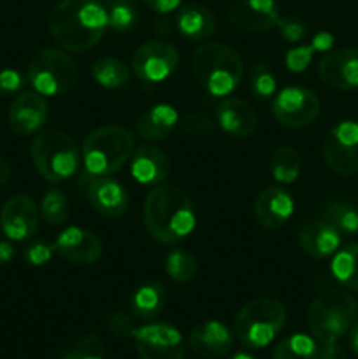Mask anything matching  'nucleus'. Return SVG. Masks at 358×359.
Returning a JSON list of instances; mask_svg holds the SVG:
<instances>
[{"mask_svg":"<svg viewBox=\"0 0 358 359\" xmlns=\"http://www.w3.org/2000/svg\"><path fill=\"white\" fill-rule=\"evenodd\" d=\"M192 70L200 86L213 97H227L241 84L244 65L235 49L221 42H206L192 56Z\"/></svg>","mask_w":358,"mask_h":359,"instance_id":"3","label":"nucleus"},{"mask_svg":"<svg viewBox=\"0 0 358 359\" xmlns=\"http://www.w3.org/2000/svg\"><path fill=\"white\" fill-rule=\"evenodd\" d=\"M48 121V104L44 97L34 91L20 93L9 107V125L20 137L37 133Z\"/></svg>","mask_w":358,"mask_h":359,"instance_id":"16","label":"nucleus"},{"mask_svg":"<svg viewBox=\"0 0 358 359\" xmlns=\"http://www.w3.org/2000/svg\"><path fill=\"white\" fill-rule=\"evenodd\" d=\"M91 76L102 88H107V90H118L130 83L128 67L121 60L111 58V56L97 60L91 67Z\"/></svg>","mask_w":358,"mask_h":359,"instance_id":"29","label":"nucleus"},{"mask_svg":"<svg viewBox=\"0 0 358 359\" xmlns=\"http://www.w3.org/2000/svg\"><path fill=\"white\" fill-rule=\"evenodd\" d=\"M179 65V53L171 42L151 41L140 46L132 56V69L142 83H161Z\"/></svg>","mask_w":358,"mask_h":359,"instance_id":"11","label":"nucleus"},{"mask_svg":"<svg viewBox=\"0 0 358 359\" xmlns=\"http://www.w3.org/2000/svg\"><path fill=\"white\" fill-rule=\"evenodd\" d=\"M276 0H237L230 7L228 20L246 32H267L279 21Z\"/></svg>","mask_w":358,"mask_h":359,"instance_id":"17","label":"nucleus"},{"mask_svg":"<svg viewBox=\"0 0 358 359\" xmlns=\"http://www.w3.org/2000/svg\"><path fill=\"white\" fill-rule=\"evenodd\" d=\"M135 139L126 128L118 125L100 126L84 139L83 158L84 170L90 177L116 174L132 158Z\"/></svg>","mask_w":358,"mask_h":359,"instance_id":"4","label":"nucleus"},{"mask_svg":"<svg viewBox=\"0 0 358 359\" xmlns=\"http://www.w3.org/2000/svg\"><path fill=\"white\" fill-rule=\"evenodd\" d=\"M358 314V304L347 291L329 290L318 294L307 312L309 330L316 342H337L353 326Z\"/></svg>","mask_w":358,"mask_h":359,"instance_id":"5","label":"nucleus"},{"mask_svg":"<svg viewBox=\"0 0 358 359\" xmlns=\"http://www.w3.org/2000/svg\"><path fill=\"white\" fill-rule=\"evenodd\" d=\"M130 172H132V177L139 184H161L168 177V172H171V160L160 147L140 146L133 149Z\"/></svg>","mask_w":358,"mask_h":359,"instance_id":"21","label":"nucleus"},{"mask_svg":"<svg viewBox=\"0 0 358 359\" xmlns=\"http://www.w3.org/2000/svg\"><path fill=\"white\" fill-rule=\"evenodd\" d=\"M316 359H347V356H346V351H344L339 344L330 342V344H319Z\"/></svg>","mask_w":358,"mask_h":359,"instance_id":"43","label":"nucleus"},{"mask_svg":"<svg viewBox=\"0 0 358 359\" xmlns=\"http://www.w3.org/2000/svg\"><path fill=\"white\" fill-rule=\"evenodd\" d=\"M30 154L37 172L48 182L67 181L79 170V147L72 137L60 130L39 133L32 142Z\"/></svg>","mask_w":358,"mask_h":359,"instance_id":"6","label":"nucleus"},{"mask_svg":"<svg viewBox=\"0 0 358 359\" xmlns=\"http://www.w3.org/2000/svg\"><path fill=\"white\" fill-rule=\"evenodd\" d=\"M323 158L333 174H358V123L340 121L329 130L323 140Z\"/></svg>","mask_w":358,"mask_h":359,"instance_id":"9","label":"nucleus"},{"mask_svg":"<svg viewBox=\"0 0 358 359\" xmlns=\"http://www.w3.org/2000/svg\"><path fill=\"white\" fill-rule=\"evenodd\" d=\"M316 354H318L316 339L304 333H295L274 347L272 359H316Z\"/></svg>","mask_w":358,"mask_h":359,"instance_id":"31","label":"nucleus"},{"mask_svg":"<svg viewBox=\"0 0 358 359\" xmlns=\"http://www.w3.org/2000/svg\"><path fill=\"white\" fill-rule=\"evenodd\" d=\"M277 28L281 32V37L284 39L286 42H300L302 39L305 37L307 34V27H305L304 21L297 16H286V18H279L277 21Z\"/></svg>","mask_w":358,"mask_h":359,"instance_id":"38","label":"nucleus"},{"mask_svg":"<svg viewBox=\"0 0 358 359\" xmlns=\"http://www.w3.org/2000/svg\"><path fill=\"white\" fill-rule=\"evenodd\" d=\"M109 27L118 34L132 30L139 21V13L132 0H111L107 9Z\"/></svg>","mask_w":358,"mask_h":359,"instance_id":"33","label":"nucleus"},{"mask_svg":"<svg viewBox=\"0 0 358 359\" xmlns=\"http://www.w3.org/2000/svg\"><path fill=\"white\" fill-rule=\"evenodd\" d=\"M100 2H111V0H100Z\"/></svg>","mask_w":358,"mask_h":359,"instance_id":"50","label":"nucleus"},{"mask_svg":"<svg viewBox=\"0 0 358 359\" xmlns=\"http://www.w3.org/2000/svg\"><path fill=\"white\" fill-rule=\"evenodd\" d=\"M216 121L227 135L246 139L253 135L258 126V118L248 102L239 98H225L216 107Z\"/></svg>","mask_w":358,"mask_h":359,"instance_id":"23","label":"nucleus"},{"mask_svg":"<svg viewBox=\"0 0 358 359\" xmlns=\"http://www.w3.org/2000/svg\"><path fill=\"white\" fill-rule=\"evenodd\" d=\"M144 4L157 13L167 14L178 9L181 6V0H144Z\"/></svg>","mask_w":358,"mask_h":359,"instance_id":"45","label":"nucleus"},{"mask_svg":"<svg viewBox=\"0 0 358 359\" xmlns=\"http://www.w3.org/2000/svg\"><path fill=\"white\" fill-rule=\"evenodd\" d=\"M330 270L337 283H340L347 290L358 291V242L337 251Z\"/></svg>","mask_w":358,"mask_h":359,"instance_id":"28","label":"nucleus"},{"mask_svg":"<svg viewBox=\"0 0 358 359\" xmlns=\"http://www.w3.org/2000/svg\"><path fill=\"white\" fill-rule=\"evenodd\" d=\"M234 346V333L220 321L197 325L190 333V347L202 358L216 359L225 356Z\"/></svg>","mask_w":358,"mask_h":359,"instance_id":"20","label":"nucleus"},{"mask_svg":"<svg viewBox=\"0 0 358 359\" xmlns=\"http://www.w3.org/2000/svg\"><path fill=\"white\" fill-rule=\"evenodd\" d=\"M41 212L51 226H60L69 219V200L60 189H49L42 196Z\"/></svg>","mask_w":358,"mask_h":359,"instance_id":"34","label":"nucleus"},{"mask_svg":"<svg viewBox=\"0 0 358 359\" xmlns=\"http://www.w3.org/2000/svg\"><path fill=\"white\" fill-rule=\"evenodd\" d=\"M165 272L175 283H190L197 273V258L186 249H174L165 258Z\"/></svg>","mask_w":358,"mask_h":359,"instance_id":"32","label":"nucleus"},{"mask_svg":"<svg viewBox=\"0 0 358 359\" xmlns=\"http://www.w3.org/2000/svg\"><path fill=\"white\" fill-rule=\"evenodd\" d=\"M286 323V309L274 298H256L242 305L234 319L235 337L251 349L267 347Z\"/></svg>","mask_w":358,"mask_h":359,"instance_id":"7","label":"nucleus"},{"mask_svg":"<svg viewBox=\"0 0 358 359\" xmlns=\"http://www.w3.org/2000/svg\"><path fill=\"white\" fill-rule=\"evenodd\" d=\"M249 90L258 100H270L276 95L277 81L265 63H256L249 72Z\"/></svg>","mask_w":358,"mask_h":359,"instance_id":"35","label":"nucleus"},{"mask_svg":"<svg viewBox=\"0 0 358 359\" xmlns=\"http://www.w3.org/2000/svg\"><path fill=\"white\" fill-rule=\"evenodd\" d=\"M319 217L329 221L343 237L358 235V205L347 200H332L325 203Z\"/></svg>","mask_w":358,"mask_h":359,"instance_id":"27","label":"nucleus"},{"mask_svg":"<svg viewBox=\"0 0 358 359\" xmlns=\"http://www.w3.org/2000/svg\"><path fill=\"white\" fill-rule=\"evenodd\" d=\"M77 70L72 56L62 49H44L28 65V83L42 97H60L76 86Z\"/></svg>","mask_w":358,"mask_h":359,"instance_id":"8","label":"nucleus"},{"mask_svg":"<svg viewBox=\"0 0 358 359\" xmlns=\"http://www.w3.org/2000/svg\"><path fill=\"white\" fill-rule=\"evenodd\" d=\"M311 46L314 53H329L333 46V35L329 32H319L312 37Z\"/></svg>","mask_w":358,"mask_h":359,"instance_id":"44","label":"nucleus"},{"mask_svg":"<svg viewBox=\"0 0 358 359\" xmlns=\"http://www.w3.org/2000/svg\"><path fill=\"white\" fill-rule=\"evenodd\" d=\"M181 126L188 135H193V137H206L214 132V123L204 114L185 116L181 121Z\"/></svg>","mask_w":358,"mask_h":359,"instance_id":"39","label":"nucleus"},{"mask_svg":"<svg viewBox=\"0 0 358 359\" xmlns=\"http://www.w3.org/2000/svg\"><path fill=\"white\" fill-rule=\"evenodd\" d=\"M140 359H185V342L178 328L165 323L140 326L133 333Z\"/></svg>","mask_w":358,"mask_h":359,"instance_id":"12","label":"nucleus"},{"mask_svg":"<svg viewBox=\"0 0 358 359\" xmlns=\"http://www.w3.org/2000/svg\"><path fill=\"white\" fill-rule=\"evenodd\" d=\"M179 114L172 105L157 104L137 119V135L142 140H161L175 128Z\"/></svg>","mask_w":358,"mask_h":359,"instance_id":"25","label":"nucleus"},{"mask_svg":"<svg viewBox=\"0 0 358 359\" xmlns=\"http://www.w3.org/2000/svg\"><path fill=\"white\" fill-rule=\"evenodd\" d=\"M14 255H16V251H14L13 244H9V242H0V265L9 263L14 258Z\"/></svg>","mask_w":358,"mask_h":359,"instance_id":"46","label":"nucleus"},{"mask_svg":"<svg viewBox=\"0 0 358 359\" xmlns=\"http://www.w3.org/2000/svg\"><path fill=\"white\" fill-rule=\"evenodd\" d=\"M39 228V210L27 195H14L0 210V230L11 241H27Z\"/></svg>","mask_w":358,"mask_h":359,"instance_id":"13","label":"nucleus"},{"mask_svg":"<svg viewBox=\"0 0 358 359\" xmlns=\"http://www.w3.org/2000/svg\"><path fill=\"white\" fill-rule=\"evenodd\" d=\"M55 252V244H46V242H35L25 249V259L32 266H42L51 259Z\"/></svg>","mask_w":358,"mask_h":359,"instance_id":"41","label":"nucleus"},{"mask_svg":"<svg viewBox=\"0 0 358 359\" xmlns=\"http://www.w3.org/2000/svg\"><path fill=\"white\" fill-rule=\"evenodd\" d=\"M295 202L284 188H267L258 195L255 203L256 221L267 230H277L284 226L293 216Z\"/></svg>","mask_w":358,"mask_h":359,"instance_id":"19","label":"nucleus"},{"mask_svg":"<svg viewBox=\"0 0 358 359\" xmlns=\"http://www.w3.org/2000/svg\"><path fill=\"white\" fill-rule=\"evenodd\" d=\"M102 241L90 230L69 226L56 237L55 251L72 265H91L102 256Z\"/></svg>","mask_w":358,"mask_h":359,"instance_id":"15","label":"nucleus"},{"mask_svg":"<svg viewBox=\"0 0 358 359\" xmlns=\"http://www.w3.org/2000/svg\"><path fill=\"white\" fill-rule=\"evenodd\" d=\"M319 98L304 86H286L272 102V114L286 128H304L319 114Z\"/></svg>","mask_w":358,"mask_h":359,"instance_id":"10","label":"nucleus"},{"mask_svg":"<svg viewBox=\"0 0 358 359\" xmlns=\"http://www.w3.org/2000/svg\"><path fill=\"white\" fill-rule=\"evenodd\" d=\"M107 27V9L98 0H62L49 14V34L67 51L91 49Z\"/></svg>","mask_w":358,"mask_h":359,"instance_id":"1","label":"nucleus"},{"mask_svg":"<svg viewBox=\"0 0 358 359\" xmlns=\"http://www.w3.org/2000/svg\"><path fill=\"white\" fill-rule=\"evenodd\" d=\"M350 347L358 356V321L353 323V326L350 330Z\"/></svg>","mask_w":358,"mask_h":359,"instance_id":"48","label":"nucleus"},{"mask_svg":"<svg viewBox=\"0 0 358 359\" xmlns=\"http://www.w3.org/2000/svg\"><path fill=\"white\" fill-rule=\"evenodd\" d=\"M62 359H107L102 340L93 333L83 335L70 349L63 353Z\"/></svg>","mask_w":358,"mask_h":359,"instance_id":"36","label":"nucleus"},{"mask_svg":"<svg viewBox=\"0 0 358 359\" xmlns=\"http://www.w3.org/2000/svg\"><path fill=\"white\" fill-rule=\"evenodd\" d=\"M11 179V167L2 156H0V186L6 184L7 181Z\"/></svg>","mask_w":358,"mask_h":359,"instance_id":"47","label":"nucleus"},{"mask_svg":"<svg viewBox=\"0 0 358 359\" xmlns=\"http://www.w3.org/2000/svg\"><path fill=\"white\" fill-rule=\"evenodd\" d=\"M25 86V79L18 70L4 69L0 70V97H9L18 93Z\"/></svg>","mask_w":358,"mask_h":359,"instance_id":"42","label":"nucleus"},{"mask_svg":"<svg viewBox=\"0 0 358 359\" xmlns=\"http://www.w3.org/2000/svg\"><path fill=\"white\" fill-rule=\"evenodd\" d=\"M318 76L333 90L350 91L358 88V49L343 48L325 53L318 65Z\"/></svg>","mask_w":358,"mask_h":359,"instance_id":"14","label":"nucleus"},{"mask_svg":"<svg viewBox=\"0 0 358 359\" xmlns=\"http://www.w3.org/2000/svg\"><path fill=\"white\" fill-rule=\"evenodd\" d=\"M147 233L160 244H178L195 230V209L183 189L161 184L146 196L142 209Z\"/></svg>","mask_w":358,"mask_h":359,"instance_id":"2","label":"nucleus"},{"mask_svg":"<svg viewBox=\"0 0 358 359\" xmlns=\"http://www.w3.org/2000/svg\"><path fill=\"white\" fill-rule=\"evenodd\" d=\"M230 359H255V358L248 353H237V354H234Z\"/></svg>","mask_w":358,"mask_h":359,"instance_id":"49","label":"nucleus"},{"mask_svg":"<svg viewBox=\"0 0 358 359\" xmlns=\"http://www.w3.org/2000/svg\"><path fill=\"white\" fill-rule=\"evenodd\" d=\"M107 328L118 339H133V333L137 330L133 319L130 316H126L125 312H114V314L109 316Z\"/></svg>","mask_w":358,"mask_h":359,"instance_id":"40","label":"nucleus"},{"mask_svg":"<svg viewBox=\"0 0 358 359\" xmlns=\"http://www.w3.org/2000/svg\"><path fill=\"white\" fill-rule=\"evenodd\" d=\"M175 27L179 34L193 42H204L211 39L216 32V20L213 13L204 6L190 4L179 9L175 16Z\"/></svg>","mask_w":358,"mask_h":359,"instance_id":"24","label":"nucleus"},{"mask_svg":"<svg viewBox=\"0 0 358 359\" xmlns=\"http://www.w3.org/2000/svg\"><path fill=\"white\" fill-rule=\"evenodd\" d=\"M298 242L300 248L304 249L305 255L311 258L323 259L333 256L340 248L343 242V235L323 217L309 221L305 226H302L300 233H298Z\"/></svg>","mask_w":358,"mask_h":359,"instance_id":"22","label":"nucleus"},{"mask_svg":"<svg viewBox=\"0 0 358 359\" xmlns=\"http://www.w3.org/2000/svg\"><path fill=\"white\" fill-rule=\"evenodd\" d=\"M165 304H167V293L160 280L151 279L140 284L133 293L132 312L142 321H153L164 312Z\"/></svg>","mask_w":358,"mask_h":359,"instance_id":"26","label":"nucleus"},{"mask_svg":"<svg viewBox=\"0 0 358 359\" xmlns=\"http://www.w3.org/2000/svg\"><path fill=\"white\" fill-rule=\"evenodd\" d=\"M312 56H314V49L311 44H302L297 48L290 49L284 56V63H286L288 70L293 74H300L311 65Z\"/></svg>","mask_w":358,"mask_h":359,"instance_id":"37","label":"nucleus"},{"mask_svg":"<svg viewBox=\"0 0 358 359\" xmlns=\"http://www.w3.org/2000/svg\"><path fill=\"white\" fill-rule=\"evenodd\" d=\"M272 177L281 184H291L300 177L302 163L297 151L290 146H281L274 151L270 160Z\"/></svg>","mask_w":358,"mask_h":359,"instance_id":"30","label":"nucleus"},{"mask_svg":"<svg viewBox=\"0 0 358 359\" xmlns=\"http://www.w3.org/2000/svg\"><path fill=\"white\" fill-rule=\"evenodd\" d=\"M90 205L105 217H118L128 210L130 196L125 186L109 175L90 177L86 188Z\"/></svg>","mask_w":358,"mask_h":359,"instance_id":"18","label":"nucleus"}]
</instances>
